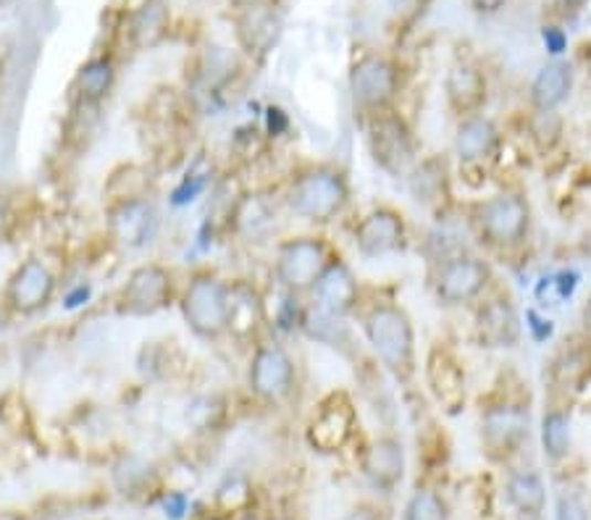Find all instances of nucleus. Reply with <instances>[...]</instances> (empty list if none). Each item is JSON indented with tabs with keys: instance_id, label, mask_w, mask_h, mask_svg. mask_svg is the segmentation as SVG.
Wrapping results in <instances>:
<instances>
[{
	"instance_id": "nucleus-5",
	"label": "nucleus",
	"mask_w": 591,
	"mask_h": 520,
	"mask_svg": "<svg viewBox=\"0 0 591 520\" xmlns=\"http://www.w3.org/2000/svg\"><path fill=\"white\" fill-rule=\"evenodd\" d=\"M337 255L339 247L324 232H318V229L287 234V237H282L274 245L271 279H274L282 293L308 300L316 282L321 279Z\"/></svg>"
},
{
	"instance_id": "nucleus-41",
	"label": "nucleus",
	"mask_w": 591,
	"mask_h": 520,
	"mask_svg": "<svg viewBox=\"0 0 591 520\" xmlns=\"http://www.w3.org/2000/svg\"><path fill=\"white\" fill-rule=\"evenodd\" d=\"M163 510H166V516H169V520H182L187 516V510H190V497H187V491L182 489L166 491Z\"/></svg>"
},
{
	"instance_id": "nucleus-46",
	"label": "nucleus",
	"mask_w": 591,
	"mask_h": 520,
	"mask_svg": "<svg viewBox=\"0 0 591 520\" xmlns=\"http://www.w3.org/2000/svg\"><path fill=\"white\" fill-rule=\"evenodd\" d=\"M89 297V287L85 284H80V287L72 289V293L66 295V308H76V305H82Z\"/></svg>"
},
{
	"instance_id": "nucleus-8",
	"label": "nucleus",
	"mask_w": 591,
	"mask_h": 520,
	"mask_svg": "<svg viewBox=\"0 0 591 520\" xmlns=\"http://www.w3.org/2000/svg\"><path fill=\"white\" fill-rule=\"evenodd\" d=\"M245 386L258 405L287 407L300 392V363L282 339L263 337L253 344L245 369Z\"/></svg>"
},
{
	"instance_id": "nucleus-11",
	"label": "nucleus",
	"mask_w": 591,
	"mask_h": 520,
	"mask_svg": "<svg viewBox=\"0 0 591 520\" xmlns=\"http://www.w3.org/2000/svg\"><path fill=\"white\" fill-rule=\"evenodd\" d=\"M350 240L363 261H384L405 253L413 242V229L402 208L377 203L352 221Z\"/></svg>"
},
{
	"instance_id": "nucleus-28",
	"label": "nucleus",
	"mask_w": 591,
	"mask_h": 520,
	"mask_svg": "<svg viewBox=\"0 0 591 520\" xmlns=\"http://www.w3.org/2000/svg\"><path fill=\"white\" fill-rule=\"evenodd\" d=\"M127 38L131 47L145 51V47H156L171 30V13L161 0H148V3L137 6L127 11Z\"/></svg>"
},
{
	"instance_id": "nucleus-3",
	"label": "nucleus",
	"mask_w": 591,
	"mask_h": 520,
	"mask_svg": "<svg viewBox=\"0 0 591 520\" xmlns=\"http://www.w3.org/2000/svg\"><path fill=\"white\" fill-rule=\"evenodd\" d=\"M465 226L484 255L516 258L531 245L534 205L524 187L507 184L465 208Z\"/></svg>"
},
{
	"instance_id": "nucleus-1",
	"label": "nucleus",
	"mask_w": 591,
	"mask_h": 520,
	"mask_svg": "<svg viewBox=\"0 0 591 520\" xmlns=\"http://www.w3.org/2000/svg\"><path fill=\"white\" fill-rule=\"evenodd\" d=\"M352 321L381 371L402 390H410L419 379V331L405 305L394 295L368 289Z\"/></svg>"
},
{
	"instance_id": "nucleus-40",
	"label": "nucleus",
	"mask_w": 591,
	"mask_h": 520,
	"mask_svg": "<svg viewBox=\"0 0 591 520\" xmlns=\"http://www.w3.org/2000/svg\"><path fill=\"white\" fill-rule=\"evenodd\" d=\"M549 276H552V293L558 295V300H562V303L573 300L576 289H579V284H581V272L566 266V268H560V272H555Z\"/></svg>"
},
{
	"instance_id": "nucleus-14",
	"label": "nucleus",
	"mask_w": 591,
	"mask_h": 520,
	"mask_svg": "<svg viewBox=\"0 0 591 520\" xmlns=\"http://www.w3.org/2000/svg\"><path fill=\"white\" fill-rule=\"evenodd\" d=\"M358 405L347 390H331L313 407L305 423V442L313 453L337 455L350 445L358 434Z\"/></svg>"
},
{
	"instance_id": "nucleus-34",
	"label": "nucleus",
	"mask_w": 591,
	"mask_h": 520,
	"mask_svg": "<svg viewBox=\"0 0 591 520\" xmlns=\"http://www.w3.org/2000/svg\"><path fill=\"white\" fill-rule=\"evenodd\" d=\"M0 423H3L11 434L30 432L32 413H30V402L24 400L22 392L9 390L3 397H0Z\"/></svg>"
},
{
	"instance_id": "nucleus-42",
	"label": "nucleus",
	"mask_w": 591,
	"mask_h": 520,
	"mask_svg": "<svg viewBox=\"0 0 591 520\" xmlns=\"http://www.w3.org/2000/svg\"><path fill=\"white\" fill-rule=\"evenodd\" d=\"M507 3H510V0H468V9L476 13V17H497Z\"/></svg>"
},
{
	"instance_id": "nucleus-2",
	"label": "nucleus",
	"mask_w": 591,
	"mask_h": 520,
	"mask_svg": "<svg viewBox=\"0 0 591 520\" xmlns=\"http://www.w3.org/2000/svg\"><path fill=\"white\" fill-rule=\"evenodd\" d=\"M279 198L289 219L324 232L352 211L355 190L339 161H303L289 171Z\"/></svg>"
},
{
	"instance_id": "nucleus-47",
	"label": "nucleus",
	"mask_w": 591,
	"mask_h": 520,
	"mask_svg": "<svg viewBox=\"0 0 591 520\" xmlns=\"http://www.w3.org/2000/svg\"><path fill=\"white\" fill-rule=\"evenodd\" d=\"M229 3L240 11H250V9H261V6H266L268 0H229Z\"/></svg>"
},
{
	"instance_id": "nucleus-24",
	"label": "nucleus",
	"mask_w": 591,
	"mask_h": 520,
	"mask_svg": "<svg viewBox=\"0 0 591 520\" xmlns=\"http://www.w3.org/2000/svg\"><path fill=\"white\" fill-rule=\"evenodd\" d=\"M591 381V342L581 339L579 344L560 347L549 360V386L552 394L560 400H568L570 394L583 390V384Z\"/></svg>"
},
{
	"instance_id": "nucleus-29",
	"label": "nucleus",
	"mask_w": 591,
	"mask_h": 520,
	"mask_svg": "<svg viewBox=\"0 0 591 520\" xmlns=\"http://www.w3.org/2000/svg\"><path fill=\"white\" fill-rule=\"evenodd\" d=\"M505 497H507V502L520 512V516L537 518L539 512H545L547 484L539 470H534V468L510 470V476H507V481H505Z\"/></svg>"
},
{
	"instance_id": "nucleus-50",
	"label": "nucleus",
	"mask_w": 591,
	"mask_h": 520,
	"mask_svg": "<svg viewBox=\"0 0 591 520\" xmlns=\"http://www.w3.org/2000/svg\"><path fill=\"white\" fill-rule=\"evenodd\" d=\"M0 520H27V516L19 510H0Z\"/></svg>"
},
{
	"instance_id": "nucleus-30",
	"label": "nucleus",
	"mask_w": 591,
	"mask_h": 520,
	"mask_svg": "<svg viewBox=\"0 0 591 520\" xmlns=\"http://www.w3.org/2000/svg\"><path fill=\"white\" fill-rule=\"evenodd\" d=\"M150 192H152V173L148 171V166H140V163L118 166L106 182L108 203L148 198Z\"/></svg>"
},
{
	"instance_id": "nucleus-4",
	"label": "nucleus",
	"mask_w": 591,
	"mask_h": 520,
	"mask_svg": "<svg viewBox=\"0 0 591 520\" xmlns=\"http://www.w3.org/2000/svg\"><path fill=\"white\" fill-rule=\"evenodd\" d=\"M499 287L495 263L482 250L461 247L431 263L429 289L444 310H471Z\"/></svg>"
},
{
	"instance_id": "nucleus-36",
	"label": "nucleus",
	"mask_w": 591,
	"mask_h": 520,
	"mask_svg": "<svg viewBox=\"0 0 591 520\" xmlns=\"http://www.w3.org/2000/svg\"><path fill=\"white\" fill-rule=\"evenodd\" d=\"M520 321H524V335L531 339L534 344L552 342L555 331H558V326H555L552 318H549L541 308H537V305H528V308L524 310V316H520Z\"/></svg>"
},
{
	"instance_id": "nucleus-9",
	"label": "nucleus",
	"mask_w": 591,
	"mask_h": 520,
	"mask_svg": "<svg viewBox=\"0 0 591 520\" xmlns=\"http://www.w3.org/2000/svg\"><path fill=\"white\" fill-rule=\"evenodd\" d=\"M229 297L232 279L213 268H198L179 289V314L187 329L203 342H221L229 337Z\"/></svg>"
},
{
	"instance_id": "nucleus-15",
	"label": "nucleus",
	"mask_w": 591,
	"mask_h": 520,
	"mask_svg": "<svg viewBox=\"0 0 591 520\" xmlns=\"http://www.w3.org/2000/svg\"><path fill=\"white\" fill-rule=\"evenodd\" d=\"M423 381H426L429 397L442 407V413L461 415L468 405V376L465 363L450 344L436 342L429 347L423 360Z\"/></svg>"
},
{
	"instance_id": "nucleus-19",
	"label": "nucleus",
	"mask_w": 591,
	"mask_h": 520,
	"mask_svg": "<svg viewBox=\"0 0 591 520\" xmlns=\"http://www.w3.org/2000/svg\"><path fill=\"white\" fill-rule=\"evenodd\" d=\"M366 293L368 289L363 287V282L358 279L350 261L339 253L337 258L331 261V266L326 268L321 279L316 282V287H313V293L308 295V303L313 308L324 310V314L352 321L358 308L366 300Z\"/></svg>"
},
{
	"instance_id": "nucleus-35",
	"label": "nucleus",
	"mask_w": 591,
	"mask_h": 520,
	"mask_svg": "<svg viewBox=\"0 0 591 520\" xmlns=\"http://www.w3.org/2000/svg\"><path fill=\"white\" fill-rule=\"evenodd\" d=\"M405 520H447V505L440 491L421 487L408 499Z\"/></svg>"
},
{
	"instance_id": "nucleus-33",
	"label": "nucleus",
	"mask_w": 591,
	"mask_h": 520,
	"mask_svg": "<svg viewBox=\"0 0 591 520\" xmlns=\"http://www.w3.org/2000/svg\"><path fill=\"white\" fill-rule=\"evenodd\" d=\"M253 502V487L245 476H229L215 491V510L224 512V516H236V512H245Z\"/></svg>"
},
{
	"instance_id": "nucleus-39",
	"label": "nucleus",
	"mask_w": 591,
	"mask_h": 520,
	"mask_svg": "<svg viewBox=\"0 0 591 520\" xmlns=\"http://www.w3.org/2000/svg\"><path fill=\"white\" fill-rule=\"evenodd\" d=\"M539 38H541V45H545V51L549 59H566L568 53V32L562 30L560 24H552V22H545L539 30Z\"/></svg>"
},
{
	"instance_id": "nucleus-17",
	"label": "nucleus",
	"mask_w": 591,
	"mask_h": 520,
	"mask_svg": "<svg viewBox=\"0 0 591 520\" xmlns=\"http://www.w3.org/2000/svg\"><path fill=\"white\" fill-rule=\"evenodd\" d=\"M59 293V274L40 255H32L13 268L6 279L3 303L9 305L11 316H38L53 303Z\"/></svg>"
},
{
	"instance_id": "nucleus-16",
	"label": "nucleus",
	"mask_w": 591,
	"mask_h": 520,
	"mask_svg": "<svg viewBox=\"0 0 591 520\" xmlns=\"http://www.w3.org/2000/svg\"><path fill=\"white\" fill-rule=\"evenodd\" d=\"M473 314V339L486 350H513L524 339V321L516 308V300L495 287L482 303L471 308Z\"/></svg>"
},
{
	"instance_id": "nucleus-43",
	"label": "nucleus",
	"mask_w": 591,
	"mask_h": 520,
	"mask_svg": "<svg viewBox=\"0 0 591 520\" xmlns=\"http://www.w3.org/2000/svg\"><path fill=\"white\" fill-rule=\"evenodd\" d=\"M589 0H552V9L560 13V17H570V13L581 11Z\"/></svg>"
},
{
	"instance_id": "nucleus-49",
	"label": "nucleus",
	"mask_w": 591,
	"mask_h": 520,
	"mask_svg": "<svg viewBox=\"0 0 591 520\" xmlns=\"http://www.w3.org/2000/svg\"><path fill=\"white\" fill-rule=\"evenodd\" d=\"M345 520H377V518H373L371 510H355Z\"/></svg>"
},
{
	"instance_id": "nucleus-52",
	"label": "nucleus",
	"mask_w": 591,
	"mask_h": 520,
	"mask_svg": "<svg viewBox=\"0 0 591 520\" xmlns=\"http://www.w3.org/2000/svg\"><path fill=\"white\" fill-rule=\"evenodd\" d=\"M271 520H292V518H287V516H276V518H271Z\"/></svg>"
},
{
	"instance_id": "nucleus-48",
	"label": "nucleus",
	"mask_w": 591,
	"mask_h": 520,
	"mask_svg": "<svg viewBox=\"0 0 591 520\" xmlns=\"http://www.w3.org/2000/svg\"><path fill=\"white\" fill-rule=\"evenodd\" d=\"M11 310H9V305L3 303V295H0V335H3L6 329H9V323H11Z\"/></svg>"
},
{
	"instance_id": "nucleus-44",
	"label": "nucleus",
	"mask_w": 591,
	"mask_h": 520,
	"mask_svg": "<svg viewBox=\"0 0 591 520\" xmlns=\"http://www.w3.org/2000/svg\"><path fill=\"white\" fill-rule=\"evenodd\" d=\"M9 226H11V208L3 192H0V237H6Z\"/></svg>"
},
{
	"instance_id": "nucleus-25",
	"label": "nucleus",
	"mask_w": 591,
	"mask_h": 520,
	"mask_svg": "<svg viewBox=\"0 0 591 520\" xmlns=\"http://www.w3.org/2000/svg\"><path fill=\"white\" fill-rule=\"evenodd\" d=\"M363 474L377 489L398 487L405 476V447L394 434H381L363 453Z\"/></svg>"
},
{
	"instance_id": "nucleus-53",
	"label": "nucleus",
	"mask_w": 591,
	"mask_h": 520,
	"mask_svg": "<svg viewBox=\"0 0 591 520\" xmlns=\"http://www.w3.org/2000/svg\"><path fill=\"white\" fill-rule=\"evenodd\" d=\"M6 3H9V0H0V6H6Z\"/></svg>"
},
{
	"instance_id": "nucleus-21",
	"label": "nucleus",
	"mask_w": 591,
	"mask_h": 520,
	"mask_svg": "<svg viewBox=\"0 0 591 520\" xmlns=\"http://www.w3.org/2000/svg\"><path fill=\"white\" fill-rule=\"evenodd\" d=\"M410 195L419 205L434 213L436 219L447 216L452 205V166L444 156H421L413 171L405 177Z\"/></svg>"
},
{
	"instance_id": "nucleus-12",
	"label": "nucleus",
	"mask_w": 591,
	"mask_h": 520,
	"mask_svg": "<svg viewBox=\"0 0 591 520\" xmlns=\"http://www.w3.org/2000/svg\"><path fill=\"white\" fill-rule=\"evenodd\" d=\"M179 276L171 266L148 261L135 266L116 295V308L122 316L145 318L171 308L179 300Z\"/></svg>"
},
{
	"instance_id": "nucleus-20",
	"label": "nucleus",
	"mask_w": 591,
	"mask_h": 520,
	"mask_svg": "<svg viewBox=\"0 0 591 520\" xmlns=\"http://www.w3.org/2000/svg\"><path fill=\"white\" fill-rule=\"evenodd\" d=\"M442 93L452 119L482 114V110L489 106V76H486L484 66L476 64V61L457 59L455 64H450L447 72H444Z\"/></svg>"
},
{
	"instance_id": "nucleus-31",
	"label": "nucleus",
	"mask_w": 591,
	"mask_h": 520,
	"mask_svg": "<svg viewBox=\"0 0 591 520\" xmlns=\"http://www.w3.org/2000/svg\"><path fill=\"white\" fill-rule=\"evenodd\" d=\"M524 129L528 142L534 145V150H539L541 156L552 152L562 142V135H566V121H562L560 110H552V114H541V110H528L524 116Z\"/></svg>"
},
{
	"instance_id": "nucleus-18",
	"label": "nucleus",
	"mask_w": 591,
	"mask_h": 520,
	"mask_svg": "<svg viewBox=\"0 0 591 520\" xmlns=\"http://www.w3.org/2000/svg\"><path fill=\"white\" fill-rule=\"evenodd\" d=\"M161 208L150 195L108 203L106 208L108 240L122 250H143L152 245L161 234Z\"/></svg>"
},
{
	"instance_id": "nucleus-6",
	"label": "nucleus",
	"mask_w": 591,
	"mask_h": 520,
	"mask_svg": "<svg viewBox=\"0 0 591 520\" xmlns=\"http://www.w3.org/2000/svg\"><path fill=\"white\" fill-rule=\"evenodd\" d=\"M402 89H405V68L392 53L363 51L355 55L347 68V95L358 121L400 108Z\"/></svg>"
},
{
	"instance_id": "nucleus-37",
	"label": "nucleus",
	"mask_w": 591,
	"mask_h": 520,
	"mask_svg": "<svg viewBox=\"0 0 591 520\" xmlns=\"http://www.w3.org/2000/svg\"><path fill=\"white\" fill-rule=\"evenodd\" d=\"M292 131V116L282 106H266L263 110V137L266 142H279Z\"/></svg>"
},
{
	"instance_id": "nucleus-7",
	"label": "nucleus",
	"mask_w": 591,
	"mask_h": 520,
	"mask_svg": "<svg viewBox=\"0 0 591 520\" xmlns=\"http://www.w3.org/2000/svg\"><path fill=\"white\" fill-rule=\"evenodd\" d=\"M531 434V402L524 392L499 386L482 402L478 411V439L482 453L495 463L516 457Z\"/></svg>"
},
{
	"instance_id": "nucleus-26",
	"label": "nucleus",
	"mask_w": 591,
	"mask_h": 520,
	"mask_svg": "<svg viewBox=\"0 0 591 520\" xmlns=\"http://www.w3.org/2000/svg\"><path fill=\"white\" fill-rule=\"evenodd\" d=\"M539 445L549 463H560L570 455L573 447V415H570L568 400L549 397L539 418Z\"/></svg>"
},
{
	"instance_id": "nucleus-22",
	"label": "nucleus",
	"mask_w": 591,
	"mask_h": 520,
	"mask_svg": "<svg viewBox=\"0 0 591 520\" xmlns=\"http://www.w3.org/2000/svg\"><path fill=\"white\" fill-rule=\"evenodd\" d=\"M268 329L266 295L247 279H232L229 297V337L236 342H261V331Z\"/></svg>"
},
{
	"instance_id": "nucleus-45",
	"label": "nucleus",
	"mask_w": 591,
	"mask_h": 520,
	"mask_svg": "<svg viewBox=\"0 0 591 520\" xmlns=\"http://www.w3.org/2000/svg\"><path fill=\"white\" fill-rule=\"evenodd\" d=\"M581 331H583V339H589L591 342V293L581 305Z\"/></svg>"
},
{
	"instance_id": "nucleus-13",
	"label": "nucleus",
	"mask_w": 591,
	"mask_h": 520,
	"mask_svg": "<svg viewBox=\"0 0 591 520\" xmlns=\"http://www.w3.org/2000/svg\"><path fill=\"white\" fill-rule=\"evenodd\" d=\"M503 148L505 131L495 116H489L486 110L455 119L450 156L463 179L468 173H489L497 166L499 156H503Z\"/></svg>"
},
{
	"instance_id": "nucleus-51",
	"label": "nucleus",
	"mask_w": 591,
	"mask_h": 520,
	"mask_svg": "<svg viewBox=\"0 0 591 520\" xmlns=\"http://www.w3.org/2000/svg\"><path fill=\"white\" fill-rule=\"evenodd\" d=\"M236 520H258V518H255V516H250V512H247V516H242V518H236Z\"/></svg>"
},
{
	"instance_id": "nucleus-38",
	"label": "nucleus",
	"mask_w": 591,
	"mask_h": 520,
	"mask_svg": "<svg viewBox=\"0 0 591 520\" xmlns=\"http://www.w3.org/2000/svg\"><path fill=\"white\" fill-rule=\"evenodd\" d=\"M555 520H589V510L576 491H560L555 502Z\"/></svg>"
},
{
	"instance_id": "nucleus-32",
	"label": "nucleus",
	"mask_w": 591,
	"mask_h": 520,
	"mask_svg": "<svg viewBox=\"0 0 591 520\" xmlns=\"http://www.w3.org/2000/svg\"><path fill=\"white\" fill-rule=\"evenodd\" d=\"M213 184V171L203 169V158L198 163L190 166V171L179 179V184L173 187L169 195L171 208H187L192 205L194 200H200L208 192V187Z\"/></svg>"
},
{
	"instance_id": "nucleus-10",
	"label": "nucleus",
	"mask_w": 591,
	"mask_h": 520,
	"mask_svg": "<svg viewBox=\"0 0 591 520\" xmlns=\"http://www.w3.org/2000/svg\"><path fill=\"white\" fill-rule=\"evenodd\" d=\"M360 127L366 131V150L373 166L381 173H387L389 179L405 182V177L423 156L419 135H415L408 116L400 108H392L384 114L368 116L360 121Z\"/></svg>"
},
{
	"instance_id": "nucleus-23",
	"label": "nucleus",
	"mask_w": 591,
	"mask_h": 520,
	"mask_svg": "<svg viewBox=\"0 0 591 520\" xmlns=\"http://www.w3.org/2000/svg\"><path fill=\"white\" fill-rule=\"evenodd\" d=\"M576 89V68L568 59H549L537 68L526 89V108L552 114L570 100Z\"/></svg>"
},
{
	"instance_id": "nucleus-27",
	"label": "nucleus",
	"mask_w": 591,
	"mask_h": 520,
	"mask_svg": "<svg viewBox=\"0 0 591 520\" xmlns=\"http://www.w3.org/2000/svg\"><path fill=\"white\" fill-rule=\"evenodd\" d=\"M116 61L114 55H93L80 66L74 76V95L82 108H95L114 93L116 87Z\"/></svg>"
}]
</instances>
